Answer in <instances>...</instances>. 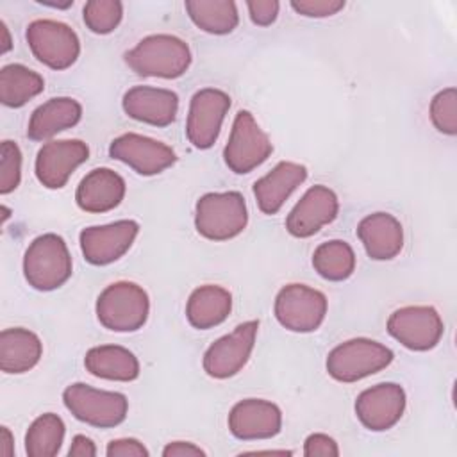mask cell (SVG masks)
Segmentation results:
<instances>
[{
  "label": "cell",
  "mask_w": 457,
  "mask_h": 457,
  "mask_svg": "<svg viewBox=\"0 0 457 457\" xmlns=\"http://www.w3.org/2000/svg\"><path fill=\"white\" fill-rule=\"evenodd\" d=\"M125 62L141 77L177 79L187 71L191 50L187 43L177 36L152 34L125 54Z\"/></svg>",
  "instance_id": "1"
},
{
  "label": "cell",
  "mask_w": 457,
  "mask_h": 457,
  "mask_svg": "<svg viewBox=\"0 0 457 457\" xmlns=\"http://www.w3.org/2000/svg\"><path fill=\"white\" fill-rule=\"evenodd\" d=\"M73 262L64 239L54 232L37 236L23 255V275L37 291H54L71 277Z\"/></svg>",
  "instance_id": "2"
},
{
  "label": "cell",
  "mask_w": 457,
  "mask_h": 457,
  "mask_svg": "<svg viewBox=\"0 0 457 457\" xmlns=\"http://www.w3.org/2000/svg\"><path fill=\"white\" fill-rule=\"evenodd\" d=\"M95 309L100 325L107 330L136 332L148 320L150 300L139 284L120 280L98 295Z\"/></svg>",
  "instance_id": "3"
},
{
  "label": "cell",
  "mask_w": 457,
  "mask_h": 457,
  "mask_svg": "<svg viewBox=\"0 0 457 457\" xmlns=\"http://www.w3.org/2000/svg\"><path fill=\"white\" fill-rule=\"evenodd\" d=\"M246 223V202L237 191L207 193L196 202L195 227L205 239L228 241L239 236Z\"/></svg>",
  "instance_id": "4"
},
{
  "label": "cell",
  "mask_w": 457,
  "mask_h": 457,
  "mask_svg": "<svg viewBox=\"0 0 457 457\" xmlns=\"http://www.w3.org/2000/svg\"><path fill=\"white\" fill-rule=\"evenodd\" d=\"M393 357L386 345L368 337H353L328 352L327 371L334 380L350 384L382 371Z\"/></svg>",
  "instance_id": "5"
},
{
  "label": "cell",
  "mask_w": 457,
  "mask_h": 457,
  "mask_svg": "<svg viewBox=\"0 0 457 457\" xmlns=\"http://www.w3.org/2000/svg\"><path fill=\"white\" fill-rule=\"evenodd\" d=\"M66 409L82 423L111 428L125 421L129 400L123 393L104 391L84 382L70 384L62 393Z\"/></svg>",
  "instance_id": "6"
},
{
  "label": "cell",
  "mask_w": 457,
  "mask_h": 457,
  "mask_svg": "<svg viewBox=\"0 0 457 457\" xmlns=\"http://www.w3.org/2000/svg\"><path fill=\"white\" fill-rule=\"evenodd\" d=\"M25 37L34 57L52 70H66L79 59V36L62 21L34 20L29 23Z\"/></svg>",
  "instance_id": "7"
},
{
  "label": "cell",
  "mask_w": 457,
  "mask_h": 457,
  "mask_svg": "<svg viewBox=\"0 0 457 457\" xmlns=\"http://www.w3.org/2000/svg\"><path fill=\"white\" fill-rule=\"evenodd\" d=\"M273 152L268 134L259 127L250 111H239L234 118L223 159L228 170L237 175L250 173L261 166Z\"/></svg>",
  "instance_id": "8"
},
{
  "label": "cell",
  "mask_w": 457,
  "mask_h": 457,
  "mask_svg": "<svg viewBox=\"0 0 457 457\" xmlns=\"http://www.w3.org/2000/svg\"><path fill=\"white\" fill-rule=\"evenodd\" d=\"M275 318L291 332H314L325 320L327 296L305 284H287L275 298Z\"/></svg>",
  "instance_id": "9"
},
{
  "label": "cell",
  "mask_w": 457,
  "mask_h": 457,
  "mask_svg": "<svg viewBox=\"0 0 457 457\" xmlns=\"http://www.w3.org/2000/svg\"><path fill=\"white\" fill-rule=\"evenodd\" d=\"M387 332L402 346L414 352H427L441 341L445 325L434 307L407 305L389 316Z\"/></svg>",
  "instance_id": "10"
},
{
  "label": "cell",
  "mask_w": 457,
  "mask_h": 457,
  "mask_svg": "<svg viewBox=\"0 0 457 457\" xmlns=\"http://www.w3.org/2000/svg\"><path fill=\"white\" fill-rule=\"evenodd\" d=\"M257 330L259 321L250 320L237 325L230 334L216 339L204 353V371L220 380L239 373L252 355Z\"/></svg>",
  "instance_id": "11"
},
{
  "label": "cell",
  "mask_w": 457,
  "mask_h": 457,
  "mask_svg": "<svg viewBox=\"0 0 457 457\" xmlns=\"http://www.w3.org/2000/svg\"><path fill=\"white\" fill-rule=\"evenodd\" d=\"M230 109V96L216 87L196 91L189 104L186 136L198 150L211 148L221 130L225 114Z\"/></svg>",
  "instance_id": "12"
},
{
  "label": "cell",
  "mask_w": 457,
  "mask_h": 457,
  "mask_svg": "<svg viewBox=\"0 0 457 457\" xmlns=\"http://www.w3.org/2000/svg\"><path fill=\"white\" fill-rule=\"evenodd\" d=\"M109 155L145 177L157 175L177 161L171 146L136 132L114 137L109 145Z\"/></svg>",
  "instance_id": "13"
},
{
  "label": "cell",
  "mask_w": 457,
  "mask_h": 457,
  "mask_svg": "<svg viewBox=\"0 0 457 457\" xmlns=\"http://www.w3.org/2000/svg\"><path fill=\"white\" fill-rule=\"evenodd\" d=\"M139 225L134 220H120L107 225L87 227L80 232V250L84 259L95 266H105L123 257L136 236Z\"/></svg>",
  "instance_id": "14"
},
{
  "label": "cell",
  "mask_w": 457,
  "mask_h": 457,
  "mask_svg": "<svg viewBox=\"0 0 457 457\" xmlns=\"http://www.w3.org/2000/svg\"><path fill=\"white\" fill-rule=\"evenodd\" d=\"M405 402V391L400 384L382 382L364 389L357 396L355 414L368 430L384 432L400 421Z\"/></svg>",
  "instance_id": "15"
},
{
  "label": "cell",
  "mask_w": 457,
  "mask_h": 457,
  "mask_svg": "<svg viewBox=\"0 0 457 457\" xmlns=\"http://www.w3.org/2000/svg\"><path fill=\"white\" fill-rule=\"evenodd\" d=\"M87 157L89 146L80 139L48 141L36 155V177L45 187L61 189Z\"/></svg>",
  "instance_id": "16"
},
{
  "label": "cell",
  "mask_w": 457,
  "mask_h": 457,
  "mask_svg": "<svg viewBox=\"0 0 457 457\" xmlns=\"http://www.w3.org/2000/svg\"><path fill=\"white\" fill-rule=\"evenodd\" d=\"M339 212V200L327 186H312L296 202L286 218V228L293 237H311L332 223Z\"/></svg>",
  "instance_id": "17"
},
{
  "label": "cell",
  "mask_w": 457,
  "mask_h": 457,
  "mask_svg": "<svg viewBox=\"0 0 457 457\" xmlns=\"http://www.w3.org/2000/svg\"><path fill=\"white\" fill-rule=\"evenodd\" d=\"M282 428L278 405L264 398H246L237 402L228 414V430L241 441L275 437Z\"/></svg>",
  "instance_id": "18"
},
{
  "label": "cell",
  "mask_w": 457,
  "mask_h": 457,
  "mask_svg": "<svg viewBox=\"0 0 457 457\" xmlns=\"http://www.w3.org/2000/svg\"><path fill=\"white\" fill-rule=\"evenodd\" d=\"M123 111L129 118L154 127H168L175 121L179 111V96L171 89L134 86L121 100Z\"/></svg>",
  "instance_id": "19"
},
{
  "label": "cell",
  "mask_w": 457,
  "mask_h": 457,
  "mask_svg": "<svg viewBox=\"0 0 457 457\" xmlns=\"http://www.w3.org/2000/svg\"><path fill=\"white\" fill-rule=\"evenodd\" d=\"M125 180L111 168L91 170L77 186V205L86 212H107L121 204L125 198Z\"/></svg>",
  "instance_id": "20"
},
{
  "label": "cell",
  "mask_w": 457,
  "mask_h": 457,
  "mask_svg": "<svg viewBox=\"0 0 457 457\" xmlns=\"http://www.w3.org/2000/svg\"><path fill=\"white\" fill-rule=\"evenodd\" d=\"M307 179V168L300 162L280 161L271 171L255 180L253 196L264 214H277L291 193Z\"/></svg>",
  "instance_id": "21"
},
{
  "label": "cell",
  "mask_w": 457,
  "mask_h": 457,
  "mask_svg": "<svg viewBox=\"0 0 457 457\" xmlns=\"http://www.w3.org/2000/svg\"><path fill=\"white\" fill-rule=\"evenodd\" d=\"M357 237L368 257L375 261L395 259L403 248L402 223L389 212H373L362 218L357 225Z\"/></svg>",
  "instance_id": "22"
},
{
  "label": "cell",
  "mask_w": 457,
  "mask_h": 457,
  "mask_svg": "<svg viewBox=\"0 0 457 457\" xmlns=\"http://www.w3.org/2000/svg\"><path fill=\"white\" fill-rule=\"evenodd\" d=\"M82 118V105L71 96H57L41 104L30 114L27 136L32 141H46L55 134L75 127Z\"/></svg>",
  "instance_id": "23"
},
{
  "label": "cell",
  "mask_w": 457,
  "mask_h": 457,
  "mask_svg": "<svg viewBox=\"0 0 457 457\" xmlns=\"http://www.w3.org/2000/svg\"><path fill=\"white\" fill-rule=\"evenodd\" d=\"M43 355V343L29 328H4L0 334V368L4 373L20 375L32 370Z\"/></svg>",
  "instance_id": "24"
},
{
  "label": "cell",
  "mask_w": 457,
  "mask_h": 457,
  "mask_svg": "<svg viewBox=\"0 0 457 457\" xmlns=\"http://www.w3.org/2000/svg\"><path fill=\"white\" fill-rule=\"evenodd\" d=\"M232 311V295L216 284L196 287L186 303V318L198 330L212 328L223 323Z\"/></svg>",
  "instance_id": "25"
},
{
  "label": "cell",
  "mask_w": 457,
  "mask_h": 457,
  "mask_svg": "<svg viewBox=\"0 0 457 457\" xmlns=\"http://www.w3.org/2000/svg\"><path fill=\"white\" fill-rule=\"evenodd\" d=\"M86 370L98 378L132 382L139 377V361L125 346L100 345L87 350L84 357Z\"/></svg>",
  "instance_id": "26"
},
{
  "label": "cell",
  "mask_w": 457,
  "mask_h": 457,
  "mask_svg": "<svg viewBox=\"0 0 457 457\" xmlns=\"http://www.w3.org/2000/svg\"><path fill=\"white\" fill-rule=\"evenodd\" d=\"M184 7L191 21L207 34H230L239 23L237 5L232 0H187Z\"/></svg>",
  "instance_id": "27"
},
{
  "label": "cell",
  "mask_w": 457,
  "mask_h": 457,
  "mask_svg": "<svg viewBox=\"0 0 457 457\" xmlns=\"http://www.w3.org/2000/svg\"><path fill=\"white\" fill-rule=\"evenodd\" d=\"M43 89V77L23 64H7L0 71V100L7 107H21Z\"/></svg>",
  "instance_id": "28"
},
{
  "label": "cell",
  "mask_w": 457,
  "mask_h": 457,
  "mask_svg": "<svg viewBox=\"0 0 457 457\" xmlns=\"http://www.w3.org/2000/svg\"><path fill=\"white\" fill-rule=\"evenodd\" d=\"M312 266L320 277L330 282L346 280L355 270L353 248L343 239L321 243L312 253Z\"/></svg>",
  "instance_id": "29"
},
{
  "label": "cell",
  "mask_w": 457,
  "mask_h": 457,
  "mask_svg": "<svg viewBox=\"0 0 457 457\" xmlns=\"http://www.w3.org/2000/svg\"><path fill=\"white\" fill-rule=\"evenodd\" d=\"M64 421L54 414L45 412L37 416L25 434V452L29 457H54L59 453L64 441Z\"/></svg>",
  "instance_id": "30"
},
{
  "label": "cell",
  "mask_w": 457,
  "mask_h": 457,
  "mask_svg": "<svg viewBox=\"0 0 457 457\" xmlns=\"http://www.w3.org/2000/svg\"><path fill=\"white\" fill-rule=\"evenodd\" d=\"M84 23L95 34H111L123 18V5L118 0H89L84 5Z\"/></svg>",
  "instance_id": "31"
},
{
  "label": "cell",
  "mask_w": 457,
  "mask_h": 457,
  "mask_svg": "<svg viewBox=\"0 0 457 457\" xmlns=\"http://www.w3.org/2000/svg\"><path fill=\"white\" fill-rule=\"evenodd\" d=\"M430 120L439 132L446 136L457 134V89L455 87H446L432 98Z\"/></svg>",
  "instance_id": "32"
},
{
  "label": "cell",
  "mask_w": 457,
  "mask_h": 457,
  "mask_svg": "<svg viewBox=\"0 0 457 457\" xmlns=\"http://www.w3.org/2000/svg\"><path fill=\"white\" fill-rule=\"evenodd\" d=\"M21 180V150L14 141L5 139L0 148V193H12Z\"/></svg>",
  "instance_id": "33"
},
{
  "label": "cell",
  "mask_w": 457,
  "mask_h": 457,
  "mask_svg": "<svg viewBox=\"0 0 457 457\" xmlns=\"http://www.w3.org/2000/svg\"><path fill=\"white\" fill-rule=\"evenodd\" d=\"M291 7L295 12L305 18H327L345 9L343 0H293Z\"/></svg>",
  "instance_id": "34"
},
{
  "label": "cell",
  "mask_w": 457,
  "mask_h": 457,
  "mask_svg": "<svg viewBox=\"0 0 457 457\" xmlns=\"http://www.w3.org/2000/svg\"><path fill=\"white\" fill-rule=\"evenodd\" d=\"M303 455L305 457H337L339 446L334 437L316 432L307 436L303 443Z\"/></svg>",
  "instance_id": "35"
},
{
  "label": "cell",
  "mask_w": 457,
  "mask_h": 457,
  "mask_svg": "<svg viewBox=\"0 0 457 457\" xmlns=\"http://www.w3.org/2000/svg\"><path fill=\"white\" fill-rule=\"evenodd\" d=\"M246 7H248L250 20L255 25L268 27L277 20L280 4L277 0H250L246 2Z\"/></svg>",
  "instance_id": "36"
},
{
  "label": "cell",
  "mask_w": 457,
  "mask_h": 457,
  "mask_svg": "<svg viewBox=\"0 0 457 457\" xmlns=\"http://www.w3.org/2000/svg\"><path fill=\"white\" fill-rule=\"evenodd\" d=\"M105 455L107 457H148L150 452L141 441L134 437H120L107 443Z\"/></svg>",
  "instance_id": "37"
},
{
  "label": "cell",
  "mask_w": 457,
  "mask_h": 457,
  "mask_svg": "<svg viewBox=\"0 0 457 457\" xmlns=\"http://www.w3.org/2000/svg\"><path fill=\"white\" fill-rule=\"evenodd\" d=\"M164 457H195V455H205V452L189 441H171L162 450Z\"/></svg>",
  "instance_id": "38"
},
{
  "label": "cell",
  "mask_w": 457,
  "mask_h": 457,
  "mask_svg": "<svg viewBox=\"0 0 457 457\" xmlns=\"http://www.w3.org/2000/svg\"><path fill=\"white\" fill-rule=\"evenodd\" d=\"M68 455L70 457H95L96 455V446L89 437H86L82 434H77L71 439V446L68 450Z\"/></svg>",
  "instance_id": "39"
},
{
  "label": "cell",
  "mask_w": 457,
  "mask_h": 457,
  "mask_svg": "<svg viewBox=\"0 0 457 457\" xmlns=\"http://www.w3.org/2000/svg\"><path fill=\"white\" fill-rule=\"evenodd\" d=\"M0 453L5 457L14 455V437L5 425L0 428Z\"/></svg>",
  "instance_id": "40"
},
{
  "label": "cell",
  "mask_w": 457,
  "mask_h": 457,
  "mask_svg": "<svg viewBox=\"0 0 457 457\" xmlns=\"http://www.w3.org/2000/svg\"><path fill=\"white\" fill-rule=\"evenodd\" d=\"M0 52L2 54H7L11 48H12V41H11V34H9V29L5 25V21H0Z\"/></svg>",
  "instance_id": "41"
},
{
  "label": "cell",
  "mask_w": 457,
  "mask_h": 457,
  "mask_svg": "<svg viewBox=\"0 0 457 457\" xmlns=\"http://www.w3.org/2000/svg\"><path fill=\"white\" fill-rule=\"evenodd\" d=\"M248 453H278V455H291L293 452L289 450H252Z\"/></svg>",
  "instance_id": "42"
},
{
  "label": "cell",
  "mask_w": 457,
  "mask_h": 457,
  "mask_svg": "<svg viewBox=\"0 0 457 457\" xmlns=\"http://www.w3.org/2000/svg\"><path fill=\"white\" fill-rule=\"evenodd\" d=\"M39 4H43V5H48V7H55V9H66V7H70V5H73V2L71 0H68L66 4H55V2H39Z\"/></svg>",
  "instance_id": "43"
},
{
  "label": "cell",
  "mask_w": 457,
  "mask_h": 457,
  "mask_svg": "<svg viewBox=\"0 0 457 457\" xmlns=\"http://www.w3.org/2000/svg\"><path fill=\"white\" fill-rule=\"evenodd\" d=\"M9 216H11V209L7 205H2V223H5Z\"/></svg>",
  "instance_id": "44"
}]
</instances>
